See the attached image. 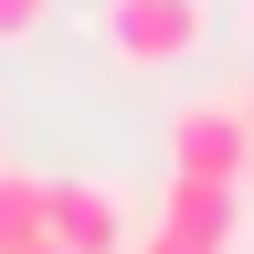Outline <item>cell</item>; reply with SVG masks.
Here are the masks:
<instances>
[{
  "instance_id": "6da1fadb",
  "label": "cell",
  "mask_w": 254,
  "mask_h": 254,
  "mask_svg": "<svg viewBox=\"0 0 254 254\" xmlns=\"http://www.w3.org/2000/svg\"><path fill=\"white\" fill-rule=\"evenodd\" d=\"M95 43L127 74H159V64L201 53V0H95Z\"/></svg>"
},
{
  "instance_id": "7a4b0ae2",
  "label": "cell",
  "mask_w": 254,
  "mask_h": 254,
  "mask_svg": "<svg viewBox=\"0 0 254 254\" xmlns=\"http://www.w3.org/2000/svg\"><path fill=\"white\" fill-rule=\"evenodd\" d=\"M170 170H201V180L254 190V117H244V95H190V106L170 117Z\"/></svg>"
},
{
  "instance_id": "3957f363",
  "label": "cell",
  "mask_w": 254,
  "mask_h": 254,
  "mask_svg": "<svg viewBox=\"0 0 254 254\" xmlns=\"http://www.w3.org/2000/svg\"><path fill=\"white\" fill-rule=\"evenodd\" d=\"M43 233L64 254H138V212H127V190H106V180L53 170L43 180Z\"/></svg>"
},
{
  "instance_id": "277c9868",
  "label": "cell",
  "mask_w": 254,
  "mask_h": 254,
  "mask_svg": "<svg viewBox=\"0 0 254 254\" xmlns=\"http://www.w3.org/2000/svg\"><path fill=\"white\" fill-rule=\"evenodd\" d=\"M159 222L190 233V244H212V254H233L244 244V190L233 180H201V170H170L159 180Z\"/></svg>"
},
{
  "instance_id": "5b68a950",
  "label": "cell",
  "mask_w": 254,
  "mask_h": 254,
  "mask_svg": "<svg viewBox=\"0 0 254 254\" xmlns=\"http://www.w3.org/2000/svg\"><path fill=\"white\" fill-rule=\"evenodd\" d=\"M32 233H43V170H11L0 159V254H21Z\"/></svg>"
},
{
  "instance_id": "8992f818",
  "label": "cell",
  "mask_w": 254,
  "mask_h": 254,
  "mask_svg": "<svg viewBox=\"0 0 254 254\" xmlns=\"http://www.w3.org/2000/svg\"><path fill=\"white\" fill-rule=\"evenodd\" d=\"M43 21H53V0H0V53H11V43H43Z\"/></svg>"
},
{
  "instance_id": "52a82bcc",
  "label": "cell",
  "mask_w": 254,
  "mask_h": 254,
  "mask_svg": "<svg viewBox=\"0 0 254 254\" xmlns=\"http://www.w3.org/2000/svg\"><path fill=\"white\" fill-rule=\"evenodd\" d=\"M138 254H212V244H190V233H170V222H148V233H138Z\"/></svg>"
},
{
  "instance_id": "ba28073f",
  "label": "cell",
  "mask_w": 254,
  "mask_h": 254,
  "mask_svg": "<svg viewBox=\"0 0 254 254\" xmlns=\"http://www.w3.org/2000/svg\"><path fill=\"white\" fill-rule=\"evenodd\" d=\"M21 254H64V244H53V233H32V244H21Z\"/></svg>"
},
{
  "instance_id": "9c48e42d",
  "label": "cell",
  "mask_w": 254,
  "mask_h": 254,
  "mask_svg": "<svg viewBox=\"0 0 254 254\" xmlns=\"http://www.w3.org/2000/svg\"><path fill=\"white\" fill-rule=\"evenodd\" d=\"M244 117H254V85H244Z\"/></svg>"
},
{
  "instance_id": "30bf717a",
  "label": "cell",
  "mask_w": 254,
  "mask_h": 254,
  "mask_svg": "<svg viewBox=\"0 0 254 254\" xmlns=\"http://www.w3.org/2000/svg\"><path fill=\"white\" fill-rule=\"evenodd\" d=\"M244 32H254V0H244Z\"/></svg>"
}]
</instances>
